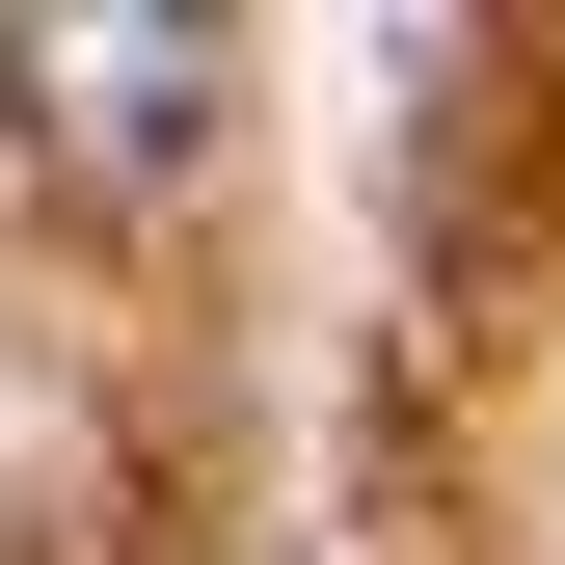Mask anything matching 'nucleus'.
I'll list each match as a JSON object with an SVG mask.
<instances>
[{"label": "nucleus", "instance_id": "obj_1", "mask_svg": "<svg viewBox=\"0 0 565 565\" xmlns=\"http://www.w3.org/2000/svg\"><path fill=\"white\" fill-rule=\"evenodd\" d=\"M28 82L82 108V162L162 189V162H189V108H216V28H28Z\"/></svg>", "mask_w": 565, "mask_h": 565}]
</instances>
